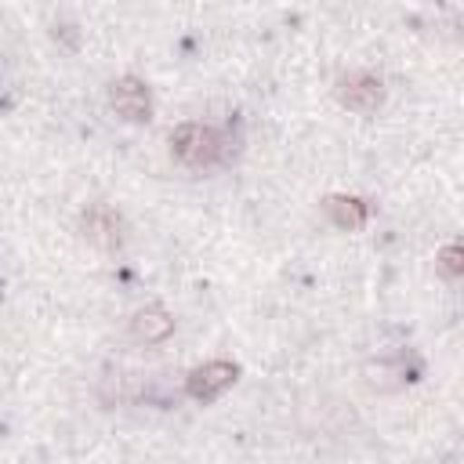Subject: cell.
I'll use <instances>...</instances> for the list:
<instances>
[{
	"instance_id": "cell-1",
	"label": "cell",
	"mask_w": 464,
	"mask_h": 464,
	"mask_svg": "<svg viewBox=\"0 0 464 464\" xmlns=\"http://www.w3.org/2000/svg\"><path fill=\"white\" fill-rule=\"evenodd\" d=\"M221 149H225L221 134H218L214 127H207V123L188 120V123H178V127L170 130V152L178 156V163H185V167H192V170L214 167V163L221 160Z\"/></svg>"
},
{
	"instance_id": "cell-2",
	"label": "cell",
	"mask_w": 464,
	"mask_h": 464,
	"mask_svg": "<svg viewBox=\"0 0 464 464\" xmlns=\"http://www.w3.org/2000/svg\"><path fill=\"white\" fill-rule=\"evenodd\" d=\"M76 225H80V236L98 250H120L123 246V218L105 203H91L87 210H80Z\"/></svg>"
},
{
	"instance_id": "cell-3",
	"label": "cell",
	"mask_w": 464,
	"mask_h": 464,
	"mask_svg": "<svg viewBox=\"0 0 464 464\" xmlns=\"http://www.w3.org/2000/svg\"><path fill=\"white\" fill-rule=\"evenodd\" d=\"M337 102L344 109H352V112L370 116V112H377L384 105V83L373 72H362V69L348 72V76L337 80Z\"/></svg>"
},
{
	"instance_id": "cell-4",
	"label": "cell",
	"mask_w": 464,
	"mask_h": 464,
	"mask_svg": "<svg viewBox=\"0 0 464 464\" xmlns=\"http://www.w3.org/2000/svg\"><path fill=\"white\" fill-rule=\"evenodd\" d=\"M109 102H112V109H116L123 120H130V123H145V120L152 116L149 91H145V83H141L138 76H120V80H112Z\"/></svg>"
},
{
	"instance_id": "cell-5",
	"label": "cell",
	"mask_w": 464,
	"mask_h": 464,
	"mask_svg": "<svg viewBox=\"0 0 464 464\" xmlns=\"http://www.w3.org/2000/svg\"><path fill=\"white\" fill-rule=\"evenodd\" d=\"M232 381H236V366H232V362H225V359H214V362L196 366V370L185 377V392H188L192 399L207 402V399L221 395Z\"/></svg>"
},
{
	"instance_id": "cell-6",
	"label": "cell",
	"mask_w": 464,
	"mask_h": 464,
	"mask_svg": "<svg viewBox=\"0 0 464 464\" xmlns=\"http://www.w3.org/2000/svg\"><path fill=\"white\" fill-rule=\"evenodd\" d=\"M170 330H174V319H170V312L160 308V304L141 308V312H134V319H130V334H134L138 341H145V344H156V341L170 337Z\"/></svg>"
},
{
	"instance_id": "cell-7",
	"label": "cell",
	"mask_w": 464,
	"mask_h": 464,
	"mask_svg": "<svg viewBox=\"0 0 464 464\" xmlns=\"http://www.w3.org/2000/svg\"><path fill=\"white\" fill-rule=\"evenodd\" d=\"M323 210L330 214V221H334L337 228H348V232L362 228L366 218H370V207H366L362 199H355V196H326V199H323Z\"/></svg>"
},
{
	"instance_id": "cell-8",
	"label": "cell",
	"mask_w": 464,
	"mask_h": 464,
	"mask_svg": "<svg viewBox=\"0 0 464 464\" xmlns=\"http://www.w3.org/2000/svg\"><path fill=\"white\" fill-rule=\"evenodd\" d=\"M439 268H442L446 276H453V279H464V246H460V243L442 246V250H439Z\"/></svg>"
}]
</instances>
